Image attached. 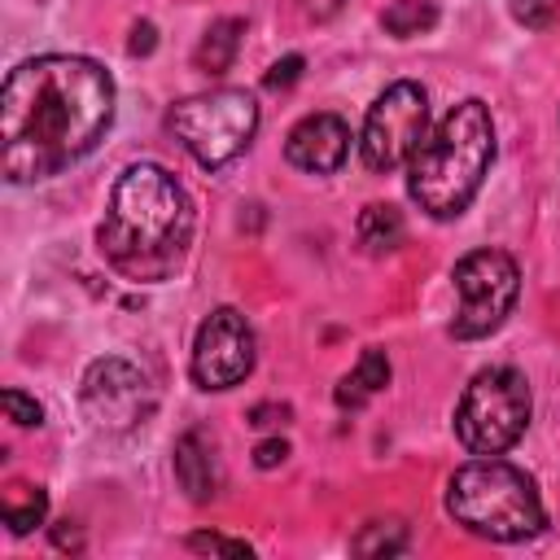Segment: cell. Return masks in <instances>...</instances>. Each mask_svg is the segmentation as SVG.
Masks as SVG:
<instances>
[{
    "label": "cell",
    "mask_w": 560,
    "mask_h": 560,
    "mask_svg": "<svg viewBox=\"0 0 560 560\" xmlns=\"http://www.w3.org/2000/svg\"><path fill=\"white\" fill-rule=\"evenodd\" d=\"M354 232H359V245L368 254H389L394 245H402V214L389 201H372V206L359 210Z\"/></svg>",
    "instance_id": "obj_16"
},
{
    "label": "cell",
    "mask_w": 560,
    "mask_h": 560,
    "mask_svg": "<svg viewBox=\"0 0 560 560\" xmlns=\"http://www.w3.org/2000/svg\"><path fill=\"white\" fill-rule=\"evenodd\" d=\"M350 547H354V556H398L407 547V529L398 521H372V525H363V534Z\"/></svg>",
    "instance_id": "obj_18"
},
{
    "label": "cell",
    "mask_w": 560,
    "mask_h": 560,
    "mask_svg": "<svg viewBox=\"0 0 560 560\" xmlns=\"http://www.w3.org/2000/svg\"><path fill=\"white\" fill-rule=\"evenodd\" d=\"M166 122L206 171H219L249 149L258 131V101L245 88H214L201 96H184Z\"/></svg>",
    "instance_id": "obj_6"
},
{
    "label": "cell",
    "mask_w": 560,
    "mask_h": 560,
    "mask_svg": "<svg viewBox=\"0 0 560 560\" xmlns=\"http://www.w3.org/2000/svg\"><path fill=\"white\" fill-rule=\"evenodd\" d=\"M241 35H245V22H241V18H219V22H210V31L201 35V44H197V52H192V66H197L201 74H223V70L232 66L236 48H241Z\"/></svg>",
    "instance_id": "obj_15"
},
{
    "label": "cell",
    "mask_w": 560,
    "mask_h": 560,
    "mask_svg": "<svg viewBox=\"0 0 560 560\" xmlns=\"http://www.w3.org/2000/svg\"><path fill=\"white\" fill-rule=\"evenodd\" d=\"M153 44H158V39H153V22H136V26H131V44H127V48H131V57L153 52Z\"/></svg>",
    "instance_id": "obj_25"
},
{
    "label": "cell",
    "mask_w": 560,
    "mask_h": 560,
    "mask_svg": "<svg viewBox=\"0 0 560 560\" xmlns=\"http://www.w3.org/2000/svg\"><path fill=\"white\" fill-rule=\"evenodd\" d=\"M424 127H429V96H424V88L411 83V79L389 83L368 105V118H363V136H359L363 166L376 171V175L398 171L420 149Z\"/></svg>",
    "instance_id": "obj_8"
},
{
    "label": "cell",
    "mask_w": 560,
    "mask_h": 560,
    "mask_svg": "<svg viewBox=\"0 0 560 560\" xmlns=\"http://www.w3.org/2000/svg\"><path fill=\"white\" fill-rule=\"evenodd\" d=\"M0 516L9 525V534H31L35 525H44L48 516V494L44 486H31V481H9L4 494H0Z\"/></svg>",
    "instance_id": "obj_14"
},
{
    "label": "cell",
    "mask_w": 560,
    "mask_h": 560,
    "mask_svg": "<svg viewBox=\"0 0 560 560\" xmlns=\"http://www.w3.org/2000/svg\"><path fill=\"white\" fill-rule=\"evenodd\" d=\"M289 459V442L284 438H262L258 446H254V464L258 468H276V464H284Z\"/></svg>",
    "instance_id": "obj_23"
},
{
    "label": "cell",
    "mask_w": 560,
    "mask_h": 560,
    "mask_svg": "<svg viewBox=\"0 0 560 560\" xmlns=\"http://www.w3.org/2000/svg\"><path fill=\"white\" fill-rule=\"evenodd\" d=\"M451 284H455V298H459L451 332L459 341H477V337L499 332L503 319L512 315L516 293H521V271H516L512 254L486 245V249H472L455 262Z\"/></svg>",
    "instance_id": "obj_7"
},
{
    "label": "cell",
    "mask_w": 560,
    "mask_h": 560,
    "mask_svg": "<svg viewBox=\"0 0 560 560\" xmlns=\"http://www.w3.org/2000/svg\"><path fill=\"white\" fill-rule=\"evenodd\" d=\"M188 551H210V556H232V560L254 556V547L245 538H223V534H188Z\"/></svg>",
    "instance_id": "obj_20"
},
{
    "label": "cell",
    "mask_w": 560,
    "mask_h": 560,
    "mask_svg": "<svg viewBox=\"0 0 560 560\" xmlns=\"http://www.w3.org/2000/svg\"><path fill=\"white\" fill-rule=\"evenodd\" d=\"M192 241V201L184 184L158 162H131L109 192L96 245L114 271L153 284L166 280Z\"/></svg>",
    "instance_id": "obj_2"
},
{
    "label": "cell",
    "mask_w": 560,
    "mask_h": 560,
    "mask_svg": "<svg viewBox=\"0 0 560 560\" xmlns=\"http://www.w3.org/2000/svg\"><path fill=\"white\" fill-rule=\"evenodd\" d=\"M0 407H4V416H9L13 424H22V429L44 424V407H39L31 394H22V389H4V394H0Z\"/></svg>",
    "instance_id": "obj_21"
},
{
    "label": "cell",
    "mask_w": 560,
    "mask_h": 560,
    "mask_svg": "<svg viewBox=\"0 0 560 560\" xmlns=\"http://www.w3.org/2000/svg\"><path fill=\"white\" fill-rule=\"evenodd\" d=\"M508 9H512V18H516L521 26L547 31V26L556 22V13H560V0H508Z\"/></svg>",
    "instance_id": "obj_19"
},
{
    "label": "cell",
    "mask_w": 560,
    "mask_h": 560,
    "mask_svg": "<svg viewBox=\"0 0 560 560\" xmlns=\"http://www.w3.org/2000/svg\"><path fill=\"white\" fill-rule=\"evenodd\" d=\"M254 359H258V341L249 319L236 306H219L201 319L188 368L201 389H232L254 372Z\"/></svg>",
    "instance_id": "obj_10"
},
{
    "label": "cell",
    "mask_w": 560,
    "mask_h": 560,
    "mask_svg": "<svg viewBox=\"0 0 560 560\" xmlns=\"http://www.w3.org/2000/svg\"><path fill=\"white\" fill-rule=\"evenodd\" d=\"M302 66H306V61H302L298 52H289V57H280V61H276V66L262 74V83H267L271 92H280V88H293V83H298V74H302Z\"/></svg>",
    "instance_id": "obj_22"
},
{
    "label": "cell",
    "mask_w": 560,
    "mask_h": 560,
    "mask_svg": "<svg viewBox=\"0 0 560 560\" xmlns=\"http://www.w3.org/2000/svg\"><path fill=\"white\" fill-rule=\"evenodd\" d=\"M284 420H289V407L284 402H258L249 411V424L254 429H271V424H284Z\"/></svg>",
    "instance_id": "obj_24"
},
{
    "label": "cell",
    "mask_w": 560,
    "mask_h": 560,
    "mask_svg": "<svg viewBox=\"0 0 560 560\" xmlns=\"http://www.w3.org/2000/svg\"><path fill=\"white\" fill-rule=\"evenodd\" d=\"M175 481L188 490L192 503H206L214 494V486H219L214 451H210V442L197 429L179 433V442H175Z\"/></svg>",
    "instance_id": "obj_12"
},
{
    "label": "cell",
    "mask_w": 560,
    "mask_h": 560,
    "mask_svg": "<svg viewBox=\"0 0 560 560\" xmlns=\"http://www.w3.org/2000/svg\"><path fill=\"white\" fill-rule=\"evenodd\" d=\"M346 153H350V127L337 114H306L284 136L289 166H298L306 175H332V171H341Z\"/></svg>",
    "instance_id": "obj_11"
},
{
    "label": "cell",
    "mask_w": 560,
    "mask_h": 560,
    "mask_svg": "<svg viewBox=\"0 0 560 560\" xmlns=\"http://www.w3.org/2000/svg\"><path fill=\"white\" fill-rule=\"evenodd\" d=\"M341 4H346V0H306V9H311L315 18H332Z\"/></svg>",
    "instance_id": "obj_26"
},
{
    "label": "cell",
    "mask_w": 560,
    "mask_h": 560,
    "mask_svg": "<svg viewBox=\"0 0 560 560\" xmlns=\"http://www.w3.org/2000/svg\"><path fill=\"white\" fill-rule=\"evenodd\" d=\"M490 162H494L490 109H486V101L468 96L411 153V162H407V197L429 219H459L468 210V201L477 197Z\"/></svg>",
    "instance_id": "obj_3"
},
{
    "label": "cell",
    "mask_w": 560,
    "mask_h": 560,
    "mask_svg": "<svg viewBox=\"0 0 560 560\" xmlns=\"http://www.w3.org/2000/svg\"><path fill=\"white\" fill-rule=\"evenodd\" d=\"M381 26H385L394 39L424 35V31L438 26V4H433V0H394V4L381 13Z\"/></svg>",
    "instance_id": "obj_17"
},
{
    "label": "cell",
    "mask_w": 560,
    "mask_h": 560,
    "mask_svg": "<svg viewBox=\"0 0 560 560\" xmlns=\"http://www.w3.org/2000/svg\"><path fill=\"white\" fill-rule=\"evenodd\" d=\"M385 385H389V354H385L381 346H368V350L359 354V363L341 376V385H337V407H363V402H372Z\"/></svg>",
    "instance_id": "obj_13"
},
{
    "label": "cell",
    "mask_w": 560,
    "mask_h": 560,
    "mask_svg": "<svg viewBox=\"0 0 560 560\" xmlns=\"http://www.w3.org/2000/svg\"><path fill=\"white\" fill-rule=\"evenodd\" d=\"M446 512L455 516V525L490 542H521L547 525L534 481L499 455H477L472 464L451 472Z\"/></svg>",
    "instance_id": "obj_4"
},
{
    "label": "cell",
    "mask_w": 560,
    "mask_h": 560,
    "mask_svg": "<svg viewBox=\"0 0 560 560\" xmlns=\"http://www.w3.org/2000/svg\"><path fill=\"white\" fill-rule=\"evenodd\" d=\"M114 122V79L101 61L44 52L9 70L0 92V166L9 184H39L88 158Z\"/></svg>",
    "instance_id": "obj_1"
},
{
    "label": "cell",
    "mask_w": 560,
    "mask_h": 560,
    "mask_svg": "<svg viewBox=\"0 0 560 560\" xmlns=\"http://www.w3.org/2000/svg\"><path fill=\"white\" fill-rule=\"evenodd\" d=\"M79 398H83V416L101 433H127V429L144 424L158 407L153 381L131 359H118V354H105V359L88 363Z\"/></svg>",
    "instance_id": "obj_9"
},
{
    "label": "cell",
    "mask_w": 560,
    "mask_h": 560,
    "mask_svg": "<svg viewBox=\"0 0 560 560\" xmlns=\"http://www.w3.org/2000/svg\"><path fill=\"white\" fill-rule=\"evenodd\" d=\"M529 424V385L516 368H481L455 402V438L468 455H503Z\"/></svg>",
    "instance_id": "obj_5"
}]
</instances>
